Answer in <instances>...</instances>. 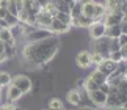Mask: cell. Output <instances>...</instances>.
I'll return each mask as SVG.
<instances>
[{"label":"cell","mask_w":127,"mask_h":110,"mask_svg":"<svg viewBox=\"0 0 127 110\" xmlns=\"http://www.w3.org/2000/svg\"><path fill=\"white\" fill-rule=\"evenodd\" d=\"M61 47V41L58 35H49L47 38L38 39V41H28L22 49V58L25 63L33 66H39L41 63L52 61V58L58 54Z\"/></svg>","instance_id":"cell-1"},{"label":"cell","mask_w":127,"mask_h":110,"mask_svg":"<svg viewBox=\"0 0 127 110\" xmlns=\"http://www.w3.org/2000/svg\"><path fill=\"white\" fill-rule=\"evenodd\" d=\"M11 83L16 85V87L21 90L24 94L30 93L32 90H33V82H32V79L28 77V76H25V74H16V76L11 79Z\"/></svg>","instance_id":"cell-2"},{"label":"cell","mask_w":127,"mask_h":110,"mask_svg":"<svg viewBox=\"0 0 127 110\" xmlns=\"http://www.w3.org/2000/svg\"><path fill=\"white\" fill-rule=\"evenodd\" d=\"M108 43H110V38L104 35V36H99L96 39H93V51L99 52L104 58H108V54H110V49H108Z\"/></svg>","instance_id":"cell-3"},{"label":"cell","mask_w":127,"mask_h":110,"mask_svg":"<svg viewBox=\"0 0 127 110\" xmlns=\"http://www.w3.org/2000/svg\"><path fill=\"white\" fill-rule=\"evenodd\" d=\"M47 30L50 33H53V35H63V33H67L71 30V25L69 24H64V22H61L60 19H57V17H53L52 19V22L49 24V27H47Z\"/></svg>","instance_id":"cell-4"},{"label":"cell","mask_w":127,"mask_h":110,"mask_svg":"<svg viewBox=\"0 0 127 110\" xmlns=\"http://www.w3.org/2000/svg\"><path fill=\"white\" fill-rule=\"evenodd\" d=\"M105 30H107V25L104 21H93V24L88 27V32H90V36L93 39L99 38V36H104L105 35Z\"/></svg>","instance_id":"cell-5"},{"label":"cell","mask_w":127,"mask_h":110,"mask_svg":"<svg viewBox=\"0 0 127 110\" xmlns=\"http://www.w3.org/2000/svg\"><path fill=\"white\" fill-rule=\"evenodd\" d=\"M86 94H88V98H90V101L93 102V106L104 107L105 99H107V94L104 91H100V90L97 88V90H93V91H86Z\"/></svg>","instance_id":"cell-6"},{"label":"cell","mask_w":127,"mask_h":110,"mask_svg":"<svg viewBox=\"0 0 127 110\" xmlns=\"http://www.w3.org/2000/svg\"><path fill=\"white\" fill-rule=\"evenodd\" d=\"M52 19H53V16L47 11L46 8H39V9H38V13H36V25L47 28L49 24L52 22Z\"/></svg>","instance_id":"cell-7"},{"label":"cell","mask_w":127,"mask_h":110,"mask_svg":"<svg viewBox=\"0 0 127 110\" xmlns=\"http://www.w3.org/2000/svg\"><path fill=\"white\" fill-rule=\"evenodd\" d=\"M124 17H127V16H124L119 11H107L104 14V17H102V21L105 22V25H115V24H119Z\"/></svg>","instance_id":"cell-8"},{"label":"cell","mask_w":127,"mask_h":110,"mask_svg":"<svg viewBox=\"0 0 127 110\" xmlns=\"http://www.w3.org/2000/svg\"><path fill=\"white\" fill-rule=\"evenodd\" d=\"M96 69L100 71L102 74H105V76H108V74H111L113 71H116V61H113V60H110V58H104L96 66Z\"/></svg>","instance_id":"cell-9"},{"label":"cell","mask_w":127,"mask_h":110,"mask_svg":"<svg viewBox=\"0 0 127 110\" xmlns=\"http://www.w3.org/2000/svg\"><path fill=\"white\" fill-rule=\"evenodd\" d=\"M22 96H24V93L16 87V85L9 83L6 87V101H9V102H19L22 99Z\"/></svg>","instance_id":"cell-10"},{"label":"cell","mask_w":127,"mask_h":110,"mask_svg":"<svg viewBox=\"0 0 127 110\" xmlns=\"http://www.w3.org/2000/svg\"><path fill=\"white\" fill-rule=\"evenodd\" d=\"M75 63L79 68H90L91 66V60H90V51H80L75 55Z\"/></svg>","instance_id":"cell-11"},{"label":"cell","mask_w":127,"mask_h":110,"mask_svg":"<svg viewBox=\"0 0 127 110\" xmlns=\"http://www.w3.org/2000/svg\"><path fill=\"white\" fill-rule=\"evenodd\" d=\"M104 107H107V109H126V104L119 101L118 94H107Z\"/></svg>","instance_id":"cell-12"},{"label":"cell","mask_w":127,"mask_h":110,"mask_svg":"<svg viewBox=\"0 0 127 110\" xmlns=\"http://www.w3.org/2000/svg\"><path fill=\"white\" fill-rule=\"evenodd\" d=\"M0 41H3L5 44H9V46H16V38L13 36L9 27H2L0 28Z\"/></svg>","instance_id":"cell-13"},{"label":"cell","mask_w":127,"mask_h":110,"mask_svg":"<svg viewBox=\"0 0 127 110\" xmlns=\"http://www.w3.org/2000/svg\"><path fill=\"white\" fill-rule=\"evenodd\" d=\"M66 101L71 104V106H80L82 104V91L80 90H71V91H67L66 94Z\"/></svg>","instance_id":"cell-14"},{"label":"cell","mask_w":127,"mask_h":110,"mask_svg":"<svg viewBox=\"0 0 127 110\" xmlns=\"http://www.w3.org/2000/svg\"><path fill=\"white\" fill-rule=\"evenodd\" d=\"M123 32V27H121V24H115V25H107V30H105V35L108 38H118Z\"/></svg>","instance_id":"cell-15"},{"label":"cell","mask_w":127,"mask_h":110,"mask_svg":"<svg viewBox=\"0 0 127 110\" xmlns=\"http://www.w3.org/2000/svg\"><path fill=\"white\" fill-rule=\"evenodd\" d=\"M123 2H127V0H105L104 5H105L107 11H119V9H121V3H123ZM124 16H126V14H124Z\"/></svg>","instance_id":"cell-16"},{"label":"cell","mask_w":127,"mask_h":110,"mask_svg":"<svg viewBox=\"0 0 127 110\" xmlns=\"http://www.w3.org/2000/svg\"><path fill=\"white\" fill-rule=\"evenodd\" d=\"M8 13L9 14H14V16H17L19 9H22V0H8Z\"/></svg>","instance_id":"cell-17"},{"label":"cell","mask_w":127,"mask_h":110,"mask_svg":"<svg viewBox=\"0 0 127 110\" xmlns=\"http://www.w3.org/2000/svg\"><path fill=\"white\" fill-rule=\"evenodd\" d=\"M107 13L104 3H94V14H93V21H102L104 14Z\"/></svg>","instance_id":"cell-18"},{"label":"cell","mask_w":127,"mask_h":110,"mask_svg":"<svg viewBox=\"0 0 127 110\" xmlns=\"http://www.w3.org/2000/svg\"><path fill=\"white\" fill-rule=\"evenodd\" d=\"M88 79H91L94 83H97V85H100V83H104L105 82V79H107V76L105 74H102L100 71H97V69H94L90 76H88Z\"/></svg>","instance_id":"cell-19"},{"label":"cell","mask_w":127,"mask_h":110,"mask_svg":"<svg viewBox=\"0 0 127 110\" xmlns=\"http://www.w3.org/2000/svg\"><path fill=\"white\" fill-rule=\"evenodd\" d=\"M3 55H5V58H6V61H8V60H13V58H16V55H17L16 46H9V44H5Z\"/></svg>","instance_id":"cell-20"},{"label":"cell","mask_w":127,"mask_h":110,"mask_svg":"<svg viewBox=\"0 0 127 110\" xmlns=\"http://www.w3.org/2000/svg\"><path fill=\"white\" fill-rule=\"evenodd\" d=\"M82 14H85L88 17H93V14H94V2H86L82 5Z\"/></svg>","instance_id":"cell-21"},{"label":"cell","mask_w":127,"mask_h":110,"mask_svg":"<svg viewBox=\"0 0 127 110\" xmlns=\"http://www.w3.org/2000/svg\"><path fill=\"white\" fill-rule=\"evenodd\" d=\"M11 79H13V76L8 71H0V85H2V87L9 85L11 83Z\"/></svg>","instance_id":"cell-22"},{"label":"cell","mask_w":127,"mask_h":110,"mask_svg":"<svg viewBox=\"0 0 127 110\" xmlns=\"http://www.w3.org/2000/svg\"><path fill=\"white\" fill-rule=\"evenodd\" d=\"M90 60H91V66H97L102 60H104V57L99 54V52H96V51H91L90 52Z\"/></svg>","instance_id":"cell-23"},{"label":"cell","mask_w":127,"mask_h":110,"mask_svg":"<svg viewBox=\"0 0 127 110\" xmlns=\"http://www.w3.org/2000/svg\"><path fill=\"white\" fill-rule=\"evenodd\" d=\"M49 109L52 110H61L63 109V102L60 98H52L50 101H49Z\"/></svg>","instance_id":"cell-24"},{"label":"cell","mask_w":127,"mask_h":110,"mask_svg":"<svg viewBox=\"0 0 127 110\" xmlns=\"http://www.w3.org/2000/svg\"><path fill=\"white\" fill-rule=\"evenodd\" d=\"M55 17H57V19H60L61 22H64V24H69V25H71V14H69V13L58 11V13L55 14Z\"/></svg>","instance_id":"cell-25"},{"label":"cell","mask_w":127,"mask_h":110,"mask_svg":"<svg viewBox=\"0 0 127 110\" xmlns=\"http://www.w3.org/2000/svg\"><path fill=\"white\" fill-rule=\"evenodd\" d=\"M108 58H110V60H113V61H116V63H118L119 60H123L124 57H123V54H121V51L118 49V51H113V52H110V54H108Z\"/></svg>","instance_id":"cell-26"},{"label":"cell","mask_w":127,"mask_h":110,"mask_svg":"<svg viewBox=\"0 0 127 110\" xmlns=\"http://www.w3.org/2000/svg\"><path fill=\"white\" fill-rule=\"evenodd\" d=\"M5 21H6L8 27H11V25H14V24H17V22H19V19H17V16H14V14L6 13V16H5Z\"/></svg>","instance_id":"cell-27"},{"label":"cell","mask_w":127,"mask_h":110,"mask_svg":"<svg viewBox=\"0 0 127 110\" xmlns=\"http://www.w3.org/2000/svg\"><path fill=\"white\" fill-rule=\"evenodd\" d=\"M121 46H119V41H118V38H110V43H108V49H110V52H113V51H118Z\"/></svg>","instance_id":"cell-28"},{"label":"cell","mask_w":127,"mask_h":110,"mask_svg":"<svg viewBox=\"0 0 127 110\" xmlns=\"http://www.w3.org/2000/svg\"><path fill=\"white\" fill-rule=\"evenodd\" d=\"M118 41H119V46H127V33H121L118 36Z\"/></svg>","instance_id":"cell-29"},{"label":"cell","mask_w":127,"mask_h":110,"mask_svg":"<svg viewBox=\"0 0 127 110\" xmlns=\"http://www.w3.org/2000/svg\"><path fill=\"white\" fill-rule=\"evenodd\" d=\"M6 13H8L6 8H2V6H0V17H5V16H6Z\"/></svg>","instance_id":"cell-30"},{"label":"cell","mask_w":127,"mask_h":110,"mask_svg":"<svg viewBox=\"0 0 127 110\" xmlns=\"http://www.w3.org/2000/svg\"><path fill=\"white\" fill-rule=\"evenodd\" d=\"M2 27H8L6 21H5V17H0V28H2Z\"/></svg>","instance_id":"cell-31"},{"label":"cell","mask_w":127,"mask_h":110,"mask_svg":"<svg viewBox=\"0 0 127 110\" xmlns=\"http://www.w3.org/2000/svg\"><path fill=\"white\" fill-rule=\"evenodd\" d=\"M83 83H85V79H79V80H77V87L82 88V87H83Z\"/></svg>","instance_id":"cell-32"},{"label":"cell","mask_w":127,"mask_h":110,"mask_svg":"<svg viewBox=\"0 0 127 110\" xmlns=\"http://www.w3.org/2000/svg\"><path fill=\"white\" fill-rule=\"evenodd\" d=\"M5 61H6V58H5V55H3V54H0V64H3Z\"/></svg>","instance_id":"cell-33"},{"label":"cell","mask_w":127,"mask_h":110,"mask_svg":"<svg viewBox=\"0 0 127 110\" xmlns=\"http://www.w3.org/2000/svg\"><path fill=\"white\" fill-rule=\"evenodd\" d=\"M3 49H5V43L0 41V54H3Z\"/></svg>","instance_id":"cell-34"},{"label":"cell","mask_w":127,"mask_h":110,"mask_svg":"<svg viewBox=\"0 0 127 110\" xmlns=\"http://www.w3.org/2000/svg\"><path fill=\"white\" fill-rule=\"evenodd\" d=\"M93 2H94V3H104L105 0H93Z\"/></svg>","instance_id":"cell-35"},{"label":"cell","mask_w":127,"mask_h":110,"mask_svg":"<svg viewBox=\"0 0 127 110\" xmlns=\"http://www.w3.org/2000/svg\"><path fill=\"white\" fill-rule=\"evenodd\" d=\"M0 87H2V85H0Z\"/></svg>","instance_id":"cell-36"}]
</instances>
